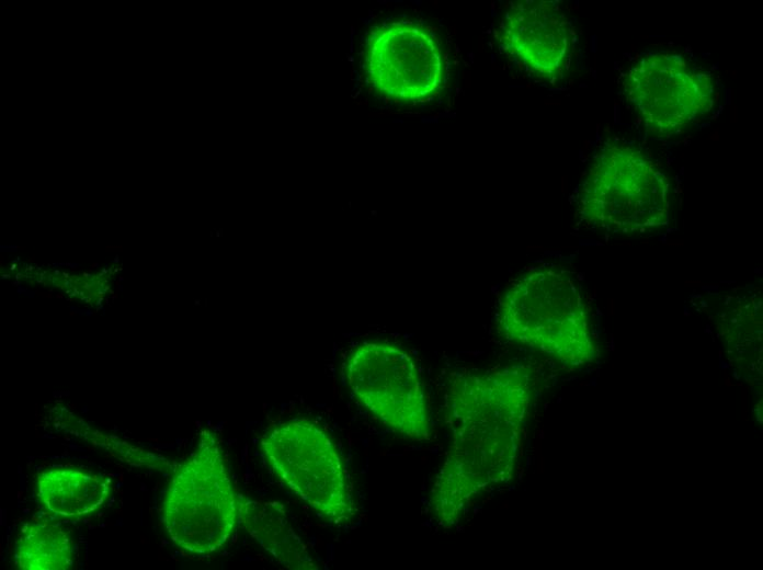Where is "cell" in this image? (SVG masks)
<instances>
[{
	"instance_id": "obj_1",
	"label": "cell",
	"mask_w": 763,
	"mask_h": 570,
	"mask_svg": "<svg viewBox=\"0 0 763 570\" xmlns=\"http://www.w3.org/2000/svg\"><path fill=\"white\" fill-rule=\"evenodd\" d=\"M534 398V377L523 365L463 373L449 381L452 441L429 500L441 527L456 526L481 494L513 478Z\"/></svg>"
},
{
	"instance_id": "obj_2",
	"label": "cell",
	"mask_w": 763,
	"mask_h": 570,
	"mask_svg": "<svg viewBox=\"0 0 763 570\" xmlns=\"http://www.w3.org/2000/svg\"><path fill=\"white\" fill-rule=\"evenodd\" d=\"M496 322L508 341L568 368L587 366L599 353L579 286L560 267H536L514 280L501 296Z\"/></svg>"
},
{
	"instance_id": "obj_3",
	"label": "cell",
	"mask_w": 763,
	"mask_h": 570,
	"mask_svg": "<svg viewBox=\"0 0 763 570\" xmlns=\"http://www.w3.org/2000/svg\"><path fill=\"white\" fill-rule=\"evenodd\" d=\"M670 182L636 144L607 139L595 151L578 192V215L607 235L653 231L669 221Z\"/></svg>"
},
{
	"instance_id": "obj_4",
	"label": "cell",
	"mask_w": 763,
	"mask_h": 570,
	"mask_svg": "<svg viewBox=\"0 0 763 570\" xmlns=\"http://www.w3.org/2000/svg\"><path fill=\"white\" fill-rule=\"evenodd\" d=\"M239 495L218 436L203 430L195 449L173 471L162 501L161 521L171 542L195 556L219 550L239 522Z\"/></svg>"
},
{
	"instance_id": "obj_5",
	"label": "cell",
	"mask_w": 763,
	"mask_h": 570,
	"mask_svg": "<svg viewBox=\"0 0 763 570\" xmlns=\"http://www.w3.org/2000/svg\"><path fill=\"white\" fill-rule=\"evenodd\" d=\"M275 476L319 516L341 525L356 514L349 476L333 440L316 422L292 419L260 440Z\"/></svg>"
},
{
	"instance_id": "obj_6",
	"label": "cell",
	"mask_w": 763,
	"mask_h": 570,
	"mask_svg": "<svg viewBox=\"0 0 763 570\" xmlns=\"http://www.w3.org/2000/svg\"><path fill=\"white\" fill-rule=\"evenodd\" d=\"M344 374L354 398L380 423L411 441L431 438L425 390L407 351L387 342H363L350 352Z\"/></svg>"
},
{
	"instance_id": "obj_7",
	"label": "cell",
	"mask_w": 763,
	"mask_h": 570,
	"mask_svg": "<svg viewBox=\"0 0 763 570\" xmlns=\"http://www.w3.org/2000/svg\"><path fill=\"white\" fill-rule=\"evenodd\" d=\"M623 92L645 130L656 137L682 134L709 115L718 99L709 72L670 53L638 59L624 76Z\"/></svg>"
},
{
	"instance_id": "obj_8",
	"label": "cell",
	"mask_w": 763,
	"mask_h": 570,
	"mask_svg": "<svg viewBox=\"0 0 763 570\" xmlns=\"http://www.w3.org/2000/svg\"><path fill=\"white\" fill-rule=\"evenodd\" d=\"M367 75L380 93L401 101L432 96L444 80V59L422 25L394 22L377 29L366 48Z\"/></svg>"
},
{
	"instance_id": "obj_9",
	"label": "cell",
	"mask_w": 763,
	"mask_h": 570,
	"mask_svg": "<svg viewBox=\"0 0 763 570\" xmlns=\"http://www.w3.org/2000/svg\"><path fill=\"white\" fill-rule=\"evenodd\" d=\"M500 27L504 49L532 73L555 79L567 70L573 48V29L556 2H513Z\"/></svg>"
},
{
	"instance_id": "obj_10",
	"label": "cell",
	"mask_w": 763,
	"mask_h": 570,
	"mask_svg": "<svg viewBox=\"0 0 763 570\" xmlns=\"http://www.w3.org/2000/svg\"><path fill=\"white\" fill-rule=\"evenodd\" d=\"M239 522L280 565L288 569H318L282 503L239 495Z\"/></svg>"
},
{
	"instance_id": "obj_11",
	"label": "cell",
	"mask_w": 763,
	"mask_h": 570,
	"mask_svg": "<svg viewBox=\"0 0 763 570\" xmlns=\"http://www.w3.org/2000/svg\"><path fill=\"white\" fill-rule=\"evenodd\" d=\"M37 497L52 514L80 517L96 511L110 493L102 476L73 467H52L36 477Z\"/></svg>"
},
{
	"instance_id": "obj_12",
	"label": "cell",
	"mask_w": 763,
	"mask_h": 570,
	"mask_svg": "<svg viewBox=\"0 0 763 570\" xmlns=\"http://www.w3.org/2000/svg\"><path fill=\"white\" fill-rule=\"evenodd\" d=\"M73 562L71 538L61 526L27 523L16 538L14 563L23 570H65Z\"/></svg>"
}]
</instances>
